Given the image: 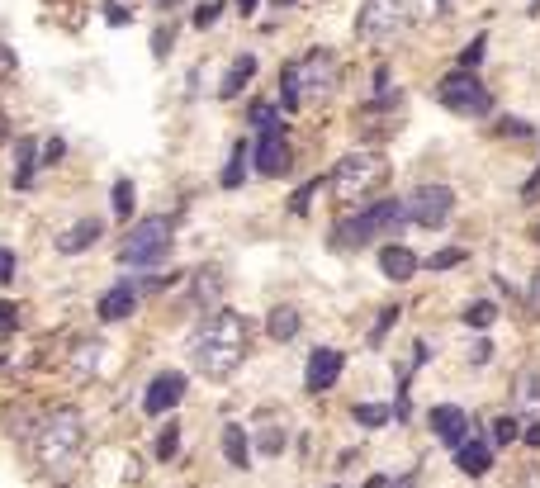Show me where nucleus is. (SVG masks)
I'll return each mask as SVG.
<instances>
[{
	"label": "nucleus",
	"mask_w": 540,
	"mask_h": 488,
	"mask_svg": "<svg viewBox=\"0 0 540 488\" xmlns=\"http://www.w3.org/2000/svg\"><path fill=\"white\" fill-rule=\"evenodd\" d=\"M247 342H252V323L237 308H214L190 337V365L204 380H228L237 365L247 361Z\"/></svg>",
	"instance_id": "nucleus-1"
},
{
	"label": "nucleus",
	"mask_w": 540,
	"mask_h": 488,
	"mask_svg": "<svg viewBox=\"0 0 540 488\" xmlns=\"http://www.w3.org/2000/svg\"><path fill=\"white\" fill-rule=\"evenodd\" d=\"M81 446H86V417H81V408L62 403L53 413H43V422H38V432H34V455L43 470L48 474L72 470Z\"/></svg>",
	"instance_id": "nucleus-2"
},
{
	"label": "nucleus",
	"mask_w": 540,
	"mask_h": 488,
	"mask_svg": "<svg viewBox=\"0 0 540 488\" xmlns=\"http://www.w3.org/2000/svg\"><path fill=\"white\" fill-rule=\"evenodd\" d=\"M403 223H408V218H403V199H365L356 214L342 218V223L332 228V247H337V252H360V247L379 242L384 233H394Z\"/></svg>",
	"instance_id": "nucleus-3"
},
{
	"label": "nucleus",
	"mask_w": 540,
	"mask_h": 488,
	"mask_svg": "<svg viewBox=\"0 0 540 488\" xmlns=\"http://www.w3.org/2000/svg\"><path fill=\"white\" fill-rule=\"evenodd\" d=\"M171 247H176V218L147 214L128 228L119 261H124L128 271H152V266H162L166 256H171Z\"/></svg>",
	"instance_id": "nucleus-4"
},
{
	"label": "nucleus",
	"mask_w": 540,
	"mask_h": 488,
	"mask_svg": "<svg viewBox=\"0 0 540 488\" xmlns=\"http://www.w3.org/2000/svg\"><path fill=\"white\" fill-rule=\"evenodd\" d=\"M417 10H422V0H365L356 15V38L389 48L417 24Z\"/></svg>",
	"instance_id": "nucleus-5"
},
{
	"label": "nucleus",
	"mask_w": 540,
	"mask_h": 488,
	"mask_svg": "<svg viewBox=\"0 0 540 488\" xmlns=\"http://www.w3.org/2000/svg\"><path fill=\"white\" fill-rule=\"evenodd\" d=\"M384 176H389V162H384L379 152H346V157H337V166H332L327 190L351 204V199L375 195L379 185H384Z\"/></svg>",
	"instance_id": "nucleus-6"
},
{
	"label": "nucleus",
	"mask_w": 540,
	"mask_h": 488,
	"mask_svg": "<svg viewBox=\"0 0 540 488\" xmlns=\"http://www.w3.org/2000/svg\"><path fill=\"white\" fill-rule=\"evenodd\" d=\"M436 100L450 109V114H460V119H484L488 109H493V95L488 86L479 81V72H469V67H455L436 81Z\"/></svg>",
	"instance_id": "nucleus-7"
},
{
	"label": "nucleus",
	"mask_w": 540,
	"mask_h": 488,
	"mask_svg": "<svg viewBox=\"0 0 540 488\" xmlns=\"http://www.w3.org/2000/svg\"><path fill=\"white\" fill-rule=\"evenodd\" d=\"M455 214V190L450 185H417L403 195V218L417 228H446V218Z\"/></svg>",
	"instance_id": "nucleus-8"
},
{
	"label": "nucleus",
	"mask_w": 540,
	"mask_h": 488,
	"mask_svg": "<svg viewBox=\"0 0 540 488\" xmlns=\"http://www.w3.org/2000/svg\"><path fill=\"white\" fill-rule=\"evenodd\" d=\"M337 81H342V72H337V57L327 53V48H308L299 57V95H304V105L332 100L337 95Z\"/></svg>",
	"instance_id": "nucleus-9"
},
{
	"label": "nucleus",
	"mask_w": 540,
	"mask_h": 488,
	"mask_svg": "<svg viewBox=\"0 0 540 488\" xmlns=\"http://www.w3.org/2000/svg\"><path fill=\"white\" fill-rule=\"evenodd\" d=\"M256 157V171L261 176H270V181H280V176H289V166H294V147H289L285 128H270V133H261V143L252 147Z\"/></svg>",
	"instance_id": "nucleus-10"
},
{
	"label": "nucleus",
	"mask_w": 540,
	"mask_h": 488,
	"mask_svg": "<svg viewBox=\"0 0 540 488\" xmlns=\"http://www.w3.org/2000/svg\"><path fill=\"white\" fill-rule=\"evenodd\" d=\"M342 370H346L342 351H337V346H318V351L308 356L304 389H308V394H327V389H337V384H342Z\"/></svg>",
	"instance_id": "nucleus-11"
},
{
	"label": "nucleus",
	"mask_w": 540,
	"mask_h": 488,
	"mask_svg": "<svg viewBox=\"0 0 540 488\" xmlns=\"http://www.w3.org/2000/svg\"><path fill=\"white\" fill-rule=\"evenodd\" d=\"M185 389H190V384H185L180 370H162V375H152V384H147V394H143V413L147 417H166L180 398H185Z\"/></svg>",
	"instance_id": "nucleus-12"
},
{
	"label": "nucleus",
	"mask_w": 540,
	"mask_h": 488,
	"mask_svg": "<svg viewBox=\"0 0 540 488\" xmlns=\"http://www.w3.org/2000/svg\"><path fill=\"white\" fill-rule=\"evenodd\" d=\"M427 427H432V436L441 441V446L455 451V446L469 436V413L465 408H455V403H436L432 413H427Z\"/></svg>",
	"instance_id": "nucleus-13"
},
{
	"label": "nucleus",
	"mask_w": 540,
	"mask_h": 488,
	"mask_svg": "<svg viewBox=\"0 0 540 488\" xmlns=\"http://www.w3.org/2000/svg\"><path fill=\"white\" fill-rule=\"evenodd\" d=\"M138 285L133 280H119V285H109L105 294H100V304H95V313H100V323H124V318H133L138 313Z\"/></svg>",
	"instance_id": "nucleus-14"
},
{
	"label": "nucleus",
	"mask_w": 540,
	"mask_h": 488,
	"mask_svg": "<svg viewBox=\"0 0 540 488\" xmlns=\"http://www.w3.org/2000/svg\"><path fill=\"white\" fill-rule=\"evenodd\" d=\"M493 441H484V436H465L460 446H455V470L469 474V479H479V474L493 470Z\"/></svg>",
	"instance_id": "nucleus-15"
},
{
	"label": "nucleus",
	"mask_w": 540,
	"mask_h": 488,
	"mask_svg": "<svg viewBox=\"0 0 540 488\" xmlns=\"http://www.w3.org/2000/svg\"><path fill=\"white\" fill-rule=\"evenodd\" d=\"M379 271L403 285V280H413V275L422 271V261H417V252H408L403 242H389V247H379Z\"/></svg>",
	"instance_id": "nucleus-16"
},
{
	"label": "nucleus",
	"mask_w": 540,
	"mask_h": 488,
	"mask_svg": "<svg viewBox=\"0 0 540 488\" xmlns=\"http://www.w3.org/2000/svg\"><path fill=\"white\" fill-rule=\"evenodd\" d=\"M512 398H517V413L536 422V417H540V365H526L522 375H517Z\"/></svg>",
	"instance_id": "nucleus-17"
},
{
	"label": "nucleus",
	"mask_w": 540,
	"mask_h": 488,
	"mask_svg": "<svg viewBox=\"0 0 540 488\" xmlns=\"http://www.w3.org/2000/svg\"><path fill=\"white\" fill-rule=\"evenodd\" d=\"M100 233H105V228H100V218H81V223H72L67 233L57 237V252H62V256L86 252V247H95V242H100Z\"/></svg>",
	"instance_id": "nucleus-18"
},
{
	"label": "nucleus",
	"mask_w": 540,
	"mask_h": 488,
	"mask_svg": "<svg viewBox=\"0 0 540 488\" xmlns=\"http://www.w3.org/2000/svg\"><path fill=\"white\" fill-rule=\"evenodd\" d=\"M223 460H228L233 470H252V441L242 432V422H228V427H223Z\"/></svg>",
	"instance_id": "nucleus-19"
},
{
	"label": "nucleus",
	"mask_w": 540,
	"mask_h": 488,
	"mask_svg": "<svg viewBox=\"0 0 540 488\" xmlns=\"http://www.w3.org/2000/svg\"><path fill=\"white\" fill-rule=\"evenodd\" d=\"M299 327H304V318H299V308L294 304H275L266 318V332L275 337V342H294L299 337Z\"/></svg>",
	"instance_id": "nucleus-20"
},
{
	"label": "nucleus",
	"mask_w": 540,
	"mask_h": 488,
	"mask_svg": "<svg viewBox=\"0 0 540 488\" xmlns=\"http://www.w3.org/2000/svg\"><path fill=\"white\" fill-rule=\"evenodd\" d=\"M280 109H285V114H299V109H304V95H299V62H285V67H280Z\"/></svg>",
	"instance_id": "nucleus-21"
},
{
	"label": "nucleus",
	"mask_w": 540,
	"mask_h": 488,
	"mask_svg": "<svg viewBox=\"0 0 540 488\" xmlns=\"http://www.w3.org/2000/svg\"><path fill=\"white\" fill-rule=\"evenodd\" d=\"M247 157H252V147L247 143H233V152H228V166H223V176H218V185H223V190H237V185H242V176H247Z\"/></svg>",
	"instance_id": "nucleus-22"
},
{
	"label": "nucleus",
	"mask_w": 540,
	"mask_h": 488,
	"mask_svg": "<svg viewBox=\"0 0 540 488\" xmlns=\"http://www.w3.org/2000/svg\"><path fill=\"white\" fill-rule=\"evenodd\" d=\"M488 441L493 446H512V441H522V413H498L488 422Z\"/></svg>",
	"instance_id": "nucleus-23"
},
{
	"label": "nucleus",
	"mask_w": 540,
	"mask_h": 488,
	"mask_svg": "<svg viewBox=\"0 0 540 488\" xmlns=\"http://www.w3.org/2000/svg\"><path fill=\"white\" fill-rule=\"evenodd\" d=\"M252 72H256V57H252V53H242V57L233 62V67H228V81L218 86V95H223V100H233V95L242 91L247 81H252Z\"/></svg>",
	"instance_id": "nucleus-24"
},
{
	"label": "nucleus",
	"mask_w": 540,
	"mask_h": 488,
	"mask_svg": "<svg viewBox=\"0 0 540 488\" xmlns=\"http://www.w3.org/2000/svg\"><path fill=\"white\" fill-rule=\"evenodd\" d=\"M351 422H360V427L375 432V427H389V422H394V408H389V403H356V408H351Z\"/></svg>",
	"instance_id": "nucleus-25"
},
{
	"label": "nucleus",
	"mask_w": 540,
	"mask_h": 488,
	"mask_svg": "<svg viewBox=\"0 0 540 488\" xmlns=\"http://www.w3.org/2000/svg\"><path fill=\"white\" fill-rule=\"evenodd\" d=\"M218 294H223V275L214 266H204L195 275V304H218Z\"/></svg>",
	"instance_id": "nucleus-26"
},
{
	"label": "nucleus",
	"mask_w": 540,
	"mask_h": 488,
	"mask_svg": "<svg viewBox=\"0 0 540 488\" xmlns=\"http://www.w3.org/2000/svg\"><path fill=\"white\" fill-rule=\"evenodd\" d=\"M100 356H105V342H81L72 351V370H76V375H95Z\"/></svg>",
	"instance_id": "nucleus-27"
},
{
	"label": "nucleus",
	"mask_w": 540,
	"mask_h": 488,
	"mask_svg": "<svg viewBox=\"0 0 540 488\" xmlns=\"http://www.w3.org/2000/svg\"><path fill=\"white\" fill-rule=\"evenodd\" d=\"M15 162H19V190H29V181H34V138L15 143Z\"/></svg>",
	"instance_id": "nucleus-28"
},
{
	"label": "nucleus",
	"mask_w": 540,
	"mask_h": 488,
	"mask_svg": "<svg viewBox=\"0 0 540 488\" xmlns=\"http://www.w3.org/2000/svg\"><path fill=\"white\" fill-rule=\"evenodd\" d=\"M252 128H256V133H270V128H285V124H280V109L270 105V100H256V105H252Z\"/></svg>",
	"instance_id": "nucleus-29"
},
{
	"label": "nucleus",
	"mask_w": 540,
	"mask_h": 488,
	"mask_svg": "<svg viewBox=\"0 0 540 488\" xmlns=\"http://www.w3.org/2000/svg\"><path fill=\"white\" fill-rule=\"evenodd\" d=\"M398 313H403V308L389 304V308H384V313L375 318V327H370V337H365V342H370V351H375V346H384V337H389V327L398 323Z\"/></svg>",
	"instance_id": "nucleus-30"
},
{
	"label": "nucleus",
	"mask_w": 540,
	"mask_h": 488,
	"mask_svg": "<svg viewBox=\"0 0 540 488\" xmlns=\"http://www.w3.org/2000/svg\"><path fill=\"white\" fill-rule=\"evenodd\" d=\"M465 323H469V327H493V323H498V304H493V299H479V304H469V308H465Z\"/></svg>",
	"instance_id": "nucleus-31"
},
{
	"label": "nucleus",
	"mask_w": 540,
	"mask_h": 488,
	"mask_svg": "<svg viewBox=\"0 0 540 488\" xmlns=\"http://www.w3.org/2000/svg\"><path fill=\"white\" fill-rule=\"evenodd\" d=\"M427 271H450V266H465V247H441V252H432L427 261H422Z\"/></svg>",
	"instance_id": "nucleus-32"
},
{
	"label": "nucleus",
	"mask_w": 540,
	"mask_h": 488,
	"mask_svg": "<svg viewBox=\"0 0 540 488\" xmlns=\"http://www.w3.org/2000/svg\"><path fill=\"white\" fill-rule=\"evenodd\" d=\"M180 455V422H166V432L157 436V460H176Z\"/></svg>",
	"instance_id": "nucleus-33"
},
{
	"label": "nucleus",
	"mask_w": 540,
	"mask_h": 488,
	"mask_svg": "<svg viewBox=\"0 0 540 488\" xmlns=\"http://www.w3.org/2000/svg\"><path fill=\"white\" fill-rule=\"evenodd\" d=\"M289 446V436H285V427H266V432L256 436V451L261 455H280Z\"/></svg>",
	"instance_id": "nucleus-34"
},
{
	"label": "nucleus",
	"mask_w": 540,
	"mask_h": 488,
	"mask_svg": "<svg viewBox=\"0 0 540 488\" xmlns=\"http://www.w3.org/2000/svg\"><path fill=\"white\" fill-rule=\"evenodd\" d=\"M133 199H138L133 181H114V214L128 218V214H133Z\"/></svg>",
	"instance_id": "nucleus-35"
},
{
	"label": "nucleus",
	"mask_w": 540,
	"mask_h": 488,
	"mask_svg": "<svg viewBox=\"0 0 540 488\" xmlns=\"http://www.w3.org/2000/svg\"><path fill=\"white\" fill-rule=\"evenodd\" d=\"M323 190H327V176H318V181H308L304 190L294 195V204H289V209H294V214H308V204H313V195H323Z\"/></svg>",
	"instance_id": "nucleus-36"
},
{
	"label": "nucleus",
	"mask_w": 540,
	"mask_h": 488,
	"mask_svg": "<svg viewBox=\"0 0 540 488\" xmlns=\"http://www.w3.org/2000/svg\"><path fill=\"white\" fill-rule=\"evenodd\" d=\"M218 15H223V0H204L195 10V29H214Z\"/></svg>",
	"instance_id": "nucleus-37"
},
{
	"label": "nucleus",
	"mask_w": 540,
	"mask_h": 488,
	"mask_svg": "<svg viewBox=\"0 0 540 488\" xmlns=\"http://www.w3.org/2000/svg\"><path fill=\"white\" fill-rule=\"evenodd\" d=\"M484 43H488V38H474V43L465 48V53H460V67H469V72H474V67L484 62Z\"/></svg>",
	"instance_id": "nucleus-38"
},
{
	"label": "nucleus",
	"mask_w": 540,
	"mask_h": 488,
	"mask_svg": "<svg viewBox=\"0 0 540 488\" xmlns=\"http://www.w3.org/2000/svg\"><path fill=\"white\" fill-rule=\"evenodd\" d=\"M15 48H10V43H0V86H5V81H10V76H15Z\"/></svg>",
	"instance_id": "nucleus-39"
},
{
	"label": "nucleus",
	"mask_w": 540,
	"mask_h": 488,
	"mask_svg": "<svg viewBox=\"0 0 540 488\" xmlns=\"http://www.w3.org/2000/svg\"><path fill=\"white\" fill-rule=\"evenodd\" d=\"M15 271H19L15 252H10V247H0V285H10V280H15Z\"/></svg>",
	"instance_id": "nucleus-40"
},
{
	"label": "nucleus",
	"mask_w": 540,
	"mask_h": 488,
	"mask_svg": "<svg viewBox=\"0 0 540 488\" xmlns=\"http://www.w3.org/2000/svg\"><path fill=\"white\" fill-rule=\"evenodd\" d=\"M62 152H67V143H62V138H48V143H43V157H38V162H43V166H57V162H62Z\"/></svg>",
	"instance_id": "nucleus-41"
},
{
	"label": "nucleus",
	"mask_w": 540,
	"mask_h": 488,
	"mask_svg": "<svg viewBox=\"0 0 540 488\" xmlns=\"http://www.w3.org/2000/svg\"><path fill=\"white\" fill-rule=\"evenodd\" d=\"M498 133H503V138H531V124H522V119H507V124H498Z\"/></svg>",
	"instance_id": "nucleus-42"
},
{
	"label": "nucleus",
	"mask_w": 540,
	"mask_h": 488,
	"mask_svg": "<svg viewBox=\"0 0 540 488\" xmlns=\"http://www.w3.org/2000/svg\"><path fill=\"white\" fill-rule=\"evenodd\" d=\"M526 304H531V313L540 318V271L531 275V290H526Z\"/></svg>",
	"instance_id": "nucleus-43"
},
{
	"label": "nucleus",
	"mask_w": 540,
	"mask_h": 488,
	"mask_svg": "<svg viewBox=\"0 0 540 488\" xmlns=\"http://www.w3.org/2000/svg\"><path fill=\"white\" fill-rule=\"evenodd\" d=\"M522 441L531 446V451H540V417L531 422V427H522Z\"/></svg>",
	"instance_id": "nucleus-44"
},
{
	"label": "nucleus",
	"mask_w": 540,
	"mask_h": 488,
	"mask_svg": "<svg viewBox=\"0 0 540 488\" xmlns=\"http://www.w3.org/2000/svg\"><path fill=\"white\" fill-rule=\"evenodd\" d=\"M536 190H540V166H536V176H531V181H526V190H522L526 204H536Z\"/></svg>",
	"instance_id": "nucleus-45"
},
{
	"label": "nucleus",
	"mask_w": 540,
	"mask_h": 488,
	"mask_svg": "<svg viewBox=\"0 0 540 488\" xmlns=\"http://www.w3.org/2000/svg\"><path fill=\"white\" fill-rule=\"evenodd\" d=\"M493 356V342H474V365H484Z\"/></svg>",
	"instance_id": "nucleus-46"
},
{
	"label": "nucleus",
	"mask_w": 540,
	"mask_h": 488,
	"mask_svg": "<svg viewBox=\"0 0 540 488\" xmlns=\"http://www.w3.org/2000/svg\"><path fill=\"white\" fill-rule=\"evenodd\" d=\"M517 488H540V465H531V470L522 474V484H517Z\"/></svg>",
	"instance_id": "nucleus-47"
},
{
	"label": "nucleus",
	"mask_w": 540,
	"mask_h": 488,
	"mask_svg": "<svg viewBox=\"0 0 540 488\" xmlns=\"http://www.w3.org/2000/svg\"><path fill=\"white\" fill-rule=\"evenodd\" d=\"M10 323H19V313H15V304H0V327H10Z\"/></svg>",
	"instance_id": "nucleus-48"
},
{
	"label": "nucleus",
	"mask_w": 540,
	"mask_h": 488,
	"mask_svg": "<svg viewBox=\"0 0 540 488\" xmlns=\"http://www.w3.org/2000/svg\"><path fill=\"white\" fill-rule=\"evenodd\" d=\"M152 43H157V48H152V53H157V57H166V53H171V34H157V38H152Z\"/></svg>",
	"instance_id": "nucleus-49"
},
{
	"label": "nucleus",
	"mask_w": 540,
	"mask_h": 488,
	"mask_svg": "<svg viewBox=\"0 0 540 488\" xmlns=\"http://www.w3.org/2000/svg\"><path fill=\"white\" fill-rule=\"evenodd\" d=\"M256 5H261V0H237V10H242V19L256 15Z\"/></svg>",
	"instance_id": "nucleus-50"
},
{
	"label": "nucleus",
	"mask_w": 540,
	"mask_h": 488,
	"mask_svg": "<svg viewBox=\"0 0 540 488\" xmlns=\"http://www.w3.org/2000/svg\"><path fill=\"white\" fill-rule=\"evenodd\" d=\"M10 138V119H5V109H0V143Z\"/></svg>",
	"instance_id": "nucleus-51"
},
{
	"label": "nucleus",
	"mask_w": 540,
	"mask_h": 488,
	"mask_svg": "<svg viewBox=\"0 0 540 488\" xmlns=\"http://www.w3.org/2000/svg\"><path fill=\"white\" fill-rule=\"evenodd\" d=\"M365 488H389V479H384V474H375V479H370Z\"/></svg>",
	"instance_id": "nucleus-52"
},
{
	"label": "nucleus",
	"mask_w": 540,
	"mask_h": 488,
	"mask_svg": "<svg viewBox=\"0 0 540 488\" xmlns=\"http://www.w3.org/2000/svg\"><path fill=\"white\" fill-rule=\"evenodd\" d=\"M531 242H540V218H536V223H531Z\"/></svg>",
	"instance_id": "nucleus-53"
},
{
	"label": "nucleus",
	"mask_w": 540,
	"mask_h": 488,
	"mask_svg": "<svg viewBox=\"0 0 540 488\" xmlns=\"http://www.w3.org/2000/svg\"><path fill=\"white\" fill-rule=\"evenodd\" d=\"M176 5H180V0H162V10H176Z\"/></svg>",
	"instance_id": "nucleus-54"
},
{
	"label": "nucleus",
	"mask_w": 540,
	"mask_h": 488,
	"mask_svg": "<svg viewBox=\"0 0 540 488\" xmlns=\"http://www.w3.org/2000/svg\"><path fill=\"white\" fill-rule=\"evenodd\" d=\"M436 5H441V15H446V10H450V0H436Z\"/></svg>",
	"instance_id": "nucleus-55"
},
{
	"label": "nucleus",
	"mask_w": 540,
	"mask_h": 488,
	"mask_svg": "<svg viewBox=\"0 0 540 488\" xmlns=\"http://www.w3.org/2000/svg\"><path fill=\"white\" fill-rule=\"evenodd\" d=\"M285 5H294V0H285Z\"/></svg>",
	"instance_id": "nucleus-56"
},
{
	"label": "nucleus",
	"mask_w": 540,
	"mask_h": 488,
	"mask_svg": "<svg viewBox=\"0 0 540 488\" xmlns=\"http://www.w3.org/2000/svg\"><path fill=\"white\" fill-rule=\"evenodd\" d=\"M332 488H337V484H332Z\"/></svg>",
	"instance_id": "nucleus-57"
}]
</instances>
